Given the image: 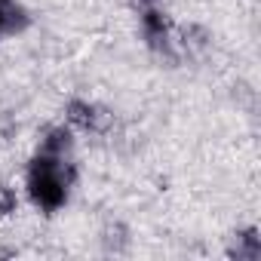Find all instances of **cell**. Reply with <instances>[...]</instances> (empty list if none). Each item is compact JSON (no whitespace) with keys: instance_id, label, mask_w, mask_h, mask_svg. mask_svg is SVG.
<instances>
[{"instance_id":"obj_1","label":"cell","mask_w":261,"mask_h":261,"mask_svg":"<svg viewBox=\"0 0 261 261\" xmlns=\"http://www.w3.org/2000/svg\"><path fill=\"white\" fill-rule=\"evenodd\" d=\"M71 185H74L71 157H53L43 151L31 157L25 169V197L37 212L43 215L62 212L71 200Z\"/></svg>"},{"instance_id":"obj_2","label":"cell","mask_w":261,"mask_h":261,"mask_svg":"<svg viewBox=\"0 0 261 261\" xmlns=\"http://www.w3.org/2000/svg\"><path fill=\"white\" fill-rule=\"evenodd\" d=\"M139 25H142V37L148 40V46L160 49V53H169L172 43H175V28H172V19L160 10V4L154 7H142L139 10Z\"/></svg>"},{"instance_id":"obj_3","label":"cell","mask_w":261,"mask_h":261,"mask_svg":"<svg viewBox=\"0 0 261 261\" xmlns=\"http://www.w3.org/2000/svg\"><path fill=\"white\" fill-rule=\"evenodd\" d=\"M65 123L74 133H98L105 126V111L89 98H71L65 108Z\"/></svg>"},{"instance_id":"obj_4","label":"cell","mask_w":261,"mask_h":261,"mask_svg":"<svg viewBox=\"0 0 261 261\" xmlns=\"http://www.w3.org/2000/svg\"><path fill=\"white\" fill-rule=\"evenodd\" d=\"M28 28V13L19 0H0V40Z\"/></svg>"},{"instance_id":"obj_5","label":"cell","mask_w":261,"mask_h":261,"mask_svg":"<svg viewBox=\"0 0 261 261\" xmlns=\"http://www.w3.org/2000/svg\"><path fill=\"white\" fill-rule=\"evenodd\" d=\"M233 255H237L240 261H258V258H261V237H258V227H246L243 233H237Z\"/></svg>"},{"instance_id":"obj_6","label":"cell","mask_w":261,"mask_h":261,"mask_svg":"<svg viewBox=\"0 0 261 261\" xmlns=\"http://www.w3.org/2000/svg\"><path fill=\"white\" fill-rule=\"evenodd\" d=\"M19 209V194L10 185H0V218H7Z\"/></svg>"},{"instance_id":"obj_7","label":"cell","mask_w":261,"mask_h":261,"mask_svg":"<svg viewBox=\"0 0 261 261\" xmlns=\"http://www.w3.org/2000/svg\"><path fill=\"white\" fill-rule=\"evenodd\" d=\"M133 4L142 10V7H154V4H160V0H133Z\"/></svg>"}]
</instances>
